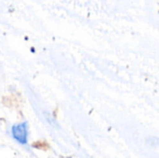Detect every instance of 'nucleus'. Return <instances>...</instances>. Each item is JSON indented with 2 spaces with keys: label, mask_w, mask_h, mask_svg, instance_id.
<instances>
[{
  "label": "nucleus",
  "mask_w": 159,
  "mask_h": 158,
  "mask_svg": "<svg viewBox=\"0 0 159 158\" xmlns=\"http://www.w3.org/2000/svg\"><path fill=\"white\" fill-rule=\"evenodd\" d=\"M12 133L14 138L21 143H26L27 142V128L26 124H20L14 126L12 129Z\"/></svg>",
  "instance_id": "nucleus-1"
}]
</instances>
